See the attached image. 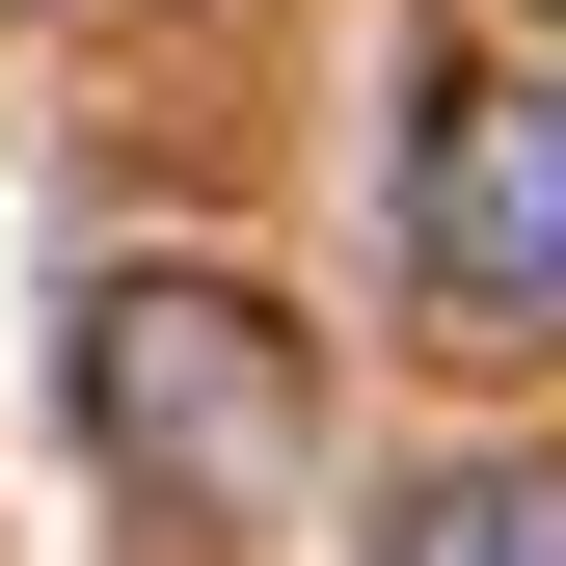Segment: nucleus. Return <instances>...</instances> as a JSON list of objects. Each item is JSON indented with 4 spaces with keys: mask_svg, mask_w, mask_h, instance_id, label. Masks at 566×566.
Listing matches in <instances>:
<instances>
[{
    "mask_svg": "<svg viewBox=\"0 0 566 566\" xmlns=\"http://www.w3.org/2000/svg\"><path fill=\"white\" fill-rule=\"evenodd\" d=\"M82 459L135 485L163 539H270L297 513V459H324V350H297V297L270 270H189V243H135V270H82Z\"/></svg>",
    "mask_w": 566,
    "mask_h": 566,
    "instance_id": "1",
    "label": "nucleus"
},
{
    "mask_svg": "<svg viewBox=\"0 0 566 566\" xmlns=\"http://www.w3.org/2000/svg\"><path fill=\"white\" fill-rule=\"evenodd\" d=\"M405 324L432 350H566V54H432L405 82Z\"/></svg>",
    "mask_w": 566,
    "mask_h": 566,
    "instance_id": "2",
    "label": "nucleus"
},
{
    "mask_svg": "<svg viewBox=\"0 0 566 566\" xmlns=\"http://www.w3.org/2000/svg\"><path fill=\"white\" fill-rule=\"evenodd\" d=\"M350 566H566V459H432V485H378Z\"/></svg>",
    "mask_w": 566,
    "mask_h": 566,
    "instance_id": "3",
    "label": "nucleus"
},
{
    "mask_svg": "<svg viewBox=\"0 0 566 566\" xmlns=\"http://www.w3.org/2000/svg\"><path fill=\"white\" fill-rule=\"evenodd\" d=\"M539 28H566V0H539Z\"/></svg>",
    "mask_w": 566,
    "mask_h": 566,
    "instance_id": "4",
    "label": "nucleus"
}]
</instances>
